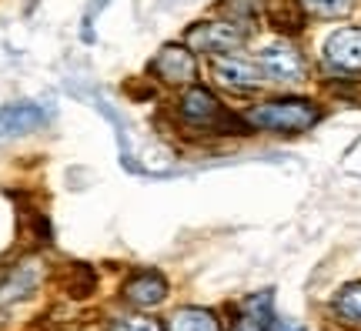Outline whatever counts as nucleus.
Masks as SVG:
<instances>
[{
  "label": "nucleus",
  "instance_id": "423d86ee",
  "mask_svg": "<svg viewBox=\"0 0 361 331\" xmlns=\"http://www.w3.org/2000/svg\"><path fill=\"white\" fill-rule=\"evenodd\" d=\"M147 71L161 84L184 90V88H191V84H197V54L188 44H164L154 54V61H151Z\"/></svg>",
  "mask_w": 361,
  "mask_h": 331
},
{
  "label": "nucleus",
  "instance_id": "1a4fd4ad",
  "mask_svg": "<svg viewBox=\"0 0 361 331\" xmlns=\"http://www.w3.org/2000/svg\"><path fill=\"white\" fill-rule=\"evenodd\" d=\"M124 301L134 308H157L164 298H168V281L161 278L157 271H134L128 281H124Z\"/></svg>",
  "mask_w": 361,
  "mask_h": 331
},
{
  "label": "nucleus",
  "instance_id": "9d476101",
  "mask_svg": "<svg viewBox=\"0 0 361 331\" xmlns=\"http://www.w3.org/2000/svg\"><path fill=\"white\" fill-rule=\"evenodd\" d=\"M218 11L224 13L228 20L241 24L245 30H255L261 17L271 11V0H221Z\"/></svg>",
  "mask_w": 361,
  "mask_h": 331
},
{
  "label": "nucleus",
  "instance_id": "6e6552de",
  "mask_svg": "<svg viewBox=\"0 0 361 331\" xmlns=\"http://www.w3.org/2000/svg\"><path fill=\"white\" fill-rule=\"evenodd\" d=\"M44 124H47V111L40 104H7V107H0V144L24 138Z\"/></svg>",
  "mask_w": 361,
  "mask_h": 331
},
{
  "label": "nucleus",
  "instance_id": "39448f33",
  "mask_svg": "<svg viewBox=\"0 0 361 331\" xmlns=\"http://www.w3.org/2000/svg\"><path fill=\"white\" fill-rule=\"evenodd\" d=\"M211 74H214V84H221V88L231 90V94H258L268 84V77H264L258 61L245 57L241 51L211 57Z\"/></svg>",
  "mask_w": 361,
  "mask_h": 331
},
{
  "label": "nucleus",
  "instance_id": "f257e3e1",
  "mask_svg": "<svg viewBox=\"0 0 361 331\" xmlns=\"http://www.w3.org/2000/svg\"><path fill=\"white\" fill-rule=\"evenodd\" d=\"M241 121L245 128L264 134H305L322 121V107L308 97H268L251 104Z\"/></svg>",
  "mask_w": 361,
  "mask_h": 331
},
{
  "label": "nucleus",
  "instance_id": "9b49d317",
  "mask_svg": "<svg viewBox=\"0 0 361 331\" xmlns=\"http://www.w3.org/2000/svg\"><path fill=\"white\" fill-rule=\"evenodd\" d=\"M168 331H221V321L207 308H180L171 315Z\"/></svg>",
  "mask_w": 361,
  "mask_h": 331
},
{
  "label": "nucleus",
  "instance_id": "f03ea898",
  "mask_svg": "<svg viewBox=\"0 0 361 331\" xmlns=\"http://www.w3.org/2000/svg\"><path fill=\"white\" fill-rule=\"evenodd\" d=\"M174 111H178L184 128L207 131V134H231L234 128H245L241 114H231V111L221 104L218 94L211 88H204V84H191V88L180 90Z\"/></svg>",
  "mask_w": 361,
  "mask_h": 331
},
{
  "label": "nucleus",
  "instance_id": "2eb2a0df",
  "mask_svg": "<svg viewBox=\"0 0 361 331\" xmlns=\"http://www.w3.org/2000/svg\"><path fill=\"white\" fill-rule=\"evenodd\" d=\"M107 331H164L154 318H141V315H128V318H117Z\"/></svg>",
  "mask_w": 361,
  "mask_h": 331
},
{
  "label": "nucleus",
  "instance_id": "7ed1b4c3",
  "mask_svg": "<svg viewBox=\"0 0 361 331\" xmlns=\"http://www.w3.org/2000/svg\"><path fill=\"white\" fill-rule=\"evenodd\" d=\"M255 61L261 64V71H264V77H268V84H278V88H298V84H305L308 74H311L305 51L288 37L264 44Z\"/></svg>",
  "mask_w": 361,
  "mask_h": 331
},
{
  "label": "nucleus",
  "instance_id": "20e7f679",
  "mask_svg": "<svg viewBox=\"0 0 361 331\" xmlns=\"http://www.w3.org/2000/svg\"><path fill=\"white\" fill-rule=\"evenodd\" d=\"M251 37V30H245L241 24H234L228 17H211V20H197L188 27L184 44L194 54H204V57H218V54H234L241 51Z\"/></svg>",
  "mask_w": 361,
  "mask_h": 331
},
{
  "label": "nucleus",
  "instance_id": "f8f14e48",
  "mask_svg": "<svg viewBox=\"0 0 361 331\" xmlns=\"http://www.w3.org/2000/svg\"><path fill=\"white\" fill-rule=\"evenodd\" d=\"M331 311H335V315L345 321V325H355V328H361V281H355V284H345V288L335 294Z\"/></svg>",
  "mask_w": 361,
  "mask_h": 331
},
{
  "label": "nucleus",
  "instance_id": "ddd939ff",
  "mask_svg": "<svg viewBox=\"0 0 361 331\" xmlns=\"http://www.w3.org/2000/svg\"><path fill=\"white\" fill-rule=\"evenodd\" d=\"M305 17H314V20H338V17H348L355 11L358 0H295Z\"/></svg>",
  "mask_w": 361,
  "mask_h": 331
},
{
  "label": "nucleus",
  "instance_id": "f3484780",
  "mask_svg": "<svg viewBox=\"0 0 361 331\" xmlns=\"http://www.w3.org/2000/svg\"><path fill=\"white\" fill-rule=\"evenodd\" d=\"M234 331H264L258 325V321H251V318H245V321H238V325H234Z\"/></svg>",
  "mask_w": 361,
  "mask_h": 331
},
{
  "label": "nucleus",
  "instance_id": "0eeeda50",
  "mask_svg": "<svg viewBox=\"0 0 361 331\" xmlns=\"http://www.w3.org/2000/svg\"><path fill=\"white\" fill-rule=\"evenodd\" d=\"M324 64L345 80L361 77V27H338L322 44Z\"/></svg>",
  "mask_w": 361,
  "mask_h": 331
},
{
  "label": "nucleus",
  "instance_id": "4468645a",
  "mask_svg": "<svg viewBox=\"0 0 361 331\" xmlns=\"http://www.w3.org/2000/svg\"><path fill=\"white\" fill-rule=\"evenodd\" d=\"M245 311L251 321H258V325H268L271 318V291H261V294H251L245 301Z\"/></svg>",
  "mask_w": 361,
  "mask_h": 331
},
{
  "label": "nucleus",
  "instance_id": "dca6fc26",
  "mask_svg": "<svg viewBox=\"0 0 361 331\" xmlns=\"http://www.w3.org/2000/svg\"><path fill=\"white\" fill-rule=\"evenodd\" d=\"M268 331H305V328H301L298 321H288V318H274V315H271V318H268Z\"/></svg>",
  "mask_w": 361,
  "mask_h": 331
}]
</instances>
